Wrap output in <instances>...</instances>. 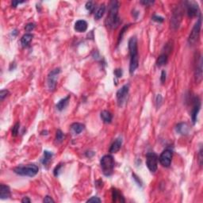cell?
Instances as JSON below:
<instances>
[{
  "label": "cell",
  "mask_w": 203,
  "mask_h": 203,
  "mask_svg": "<svg viewBox=\"0 0 203 203\" xmlns=\"http://www.w3.org/2000/svg\"><path fill=\"white\" fill-rule=\"evenodd\" d=\"M119 2L117 1H111L109 3V10L106 17L105 23V25L110 29H117L121 23V20L118 16Z\"/></svg>",
  "instance_id": "6da1fadb"
},
{
  "label": "cell",
  "mask_w": 203,
  "mask_h": 203,
  "mask_svg": "<svg viewBox=\"0 0 203 203\" xmlns=\"http://www.w3.org/2000/svg\"><path fill=\"white\" fill-rule=\"evenodd\" d=\"M128 50L130 55V63H129V73L131 75L135 72L139 65L138 58L137 39L136 36H132L128 40Z\"/></svg>",
  "instance_id": "7a4b0ae2"
},
{
  "label": "cell",
  "mask_w": 203,
  "mask_h": 203,
  "mask_svg": "<svg viewBox=\"0 0 203 203\" xmlns=\"http://www.w3.org/2000/svg\"><path fill=\"white\" fill-rule=\"evenodd\" d=\"M114 159L110 155H105L100 160V165L102 173L105 176H110L113 173L114 169Z\"/></svg>",
  "instance_id": "3957f363"
},
{
  "label": "cell",
  "mask_w": 203,
  "mask_h": 203,
  "mask_svg": "<svg viewBox=\"0 0 203 203\" xmlns=\"http://www.w3.org/2000/svg\"><path fill=\"white\" fill-rule=\"evenodd\" d=\"M38 167L35 164H28L25 166H18L13 169V171L16 174L21 176L33 177L36 175L38 172Z\"/></svg>",
  "instance_id": "277c9868"
},
{
  "label": "cell",
  "mask_w": 203,
  "mask_h": 203,
  "mask_svg": "<svg viewBox=\"0 0 203 203\" xmlns=\"http://www.w3.org/2000/svg\"><path fill=\"white\" fill-rule=\"evenodd\" d=\"M201 14H199V18L195 23V25H193V29H192L191 32L190 33L189 38H188V43L190 45H193L197 42L198 39H199L200 36V31H201Z\"/></svg>",
  "instance_id": "5b68a950"
},
{
  "label": "cell",
  "mask_w": 203,
  "mask_h": 203,
  "mask_svg": "<svg viewBox=\"0 0 203 203\" xmlns=\"http://www.w3.org/2000/svg\"><path fill=\"white\" fill-rule=\"evenodd\" d=\"M182 17V10L180 6H177L173 10L170 17V27L173 29H177L179 27Z\"/></svg>",
  "instance_id": "8992f818"
},
{
  "label": "cell",
  "mask_w": 203,
  "mask_h": 203,
  "mask_svg": "<svg viewBox=\"0 0 203 203\" xmlns=\"http://www.w3.org/2000/svg\"><path fill=\"white\" fill-rule=\"evenodd\" d=\"M146 165L151 173H155L158 168V156L155 152H148L146 155Z\"/></svg>",
  "instance_id": "52a82bcc"
},
{
  "label": "cell",
  "mask_w": 203,
  "mask_h": 203,
  "mask_svg": "<svg viewBox=\"0 0 203 203\" xmlns=\"http://www.w3.org/2000/svg\"><path fill=\"white\" fill-rule=\"evenodd\" d=\"M173 152L169 148L163 150V152L160 154L159 157V161L160 164L165 167H170L171 159H172Z\"/></svg>",
  "instance_id": "ba28073f"
},
{
  "label": "cell",
  "mask_w": 203,
  "mask_h": 203,
  "mask_svg": "<svg viewBox=\"0 0 203 203\" xmlns=\"http://www.w3.org/2000/svg\"><path fill=\"white\" fill-rule=\"evenodd\" d=\"M59 73H60V68L57 67V68L53 69L48 74V79H47V81H48V86L49 90H52V91H53L56 89V81H57L58 75H59Z\"/></svg>",
  "instance_id": "9c48e42d"
},
{
  "label": "cell",
  "mask_w": 203,
  "mask_h": 203,
  "mask_svg": "<svg viewBox=\"0 0 203 203\" xmlns=\"http://www.w3.org/2000/svg\"><path fill=\"white\" fill-rule=\"evenodd\" d=\"M195 70H194V77L195 81L199 83L202 79V58L201 54H197L195 57Z\"/></svg>",
  "instance_id": "30bf717a"
},
{
  "label": "cell",
  "mask_w": 203,
  "mask_h": 203,
  "mask_svg": "<svg viewBox=\"0 0 203 203\" xmlns=\"http://www.w3.org/2000/svg\"><path fill=\"white\" fill-rule=\"evenodd\" d=\"M128 90H129L128 85H124L117 90L116 96H117V104H118L119 106H122L123 104L126 101L128 94Z\"/></svg>",
  "instance_id": "8fae6325"
},
{
  "label": "cell",
  "mask_w": 203,
  "mask_h": 203,
  "mask_svg": "<svg viewBox=\"0 0 203 203\" xmlns=\"http://www.w3.org/2000/svg\"><path fill=\"white\" fill-rule=\"evenodd\" d=\"M201 108V102L198 97H195L193 99V108L191 109V120L193 124H195L197 121V117L198 112Z\"/></svg>",
  "instance_id": "7c38bea8"
},
{
  "label": "cell",
  "mask_w": 203,
  "mask_h": 203,
  "mask_svg": "<svg viewBox=\"0 0 203 203\" xmlns=\"http://www.w3.org/2000/svg\"><path fill=\"white\" fill-rule=\"evenodd\" d=\"M186 13L187 15L190 17H196L197 14H200L199 8L197 4L194 2H186Z\"/></svg>",
  "instance_id": "4fadbf2b"
},
{
  "label": "cell",
  "mask_w": 203,
  "mask_h": 203,
  "mask_svg": "<svg viewBox=\"0 0 203 203\" xmlns=\"http://www.w3.org/2000/svg\"><path fill=\"white\" fill-rule=\"evenodd\" d=\"M87 22L84 20H78L75 23V26H74V29L76 32H79V33H82V32H85L87 29Z\"/></svg>",
  "instance_id": "5bb4252c"
},
{
  "label": "cell",
  "mask_w": 203,
  "mask_h": 203,
  "mask_svg": "<svg viewBox=\"0 0 203 203\" xmlns=\"http://www.w3.org/2000/svg\"><path fill=\"white\" fill-rule=\"evenodd\" d=\"M112 201L113 202H124L125 200L121 192L117 189L113 188L112 189Z\"/></svg>",
  "instance_id": "9a60e30c"
},
{
  "label": "cell",
  "mask_w": 203,
  "mask_h": 203,
  "mask_svg": "<svg viewBox=\"0 0 203 203\" xmlns=\"http://www.w3.org/2000/svg\"><path fill=\"white\" fill-rule=\"evenodd\" d=\"M121 144H122V139H121V137L117 138L113 144H111V146H110L109 152L110 153H116V152H117L120 150V148H121Z\"/></svg>",
  "instance_id": "2e32d148"
},
{
  "label": "cell",
  "mask_w": 203,
  "mask_h": 203,
  "mask_svg": "<svg viewBox=\"0 0 203 203\" xmlns=\"http://www.w3.org/2000/svg\"><path fill=\"white\" fill-rule=\"evenodd\" d=\"M10 197V187L4 184L0 185V197L1 199H6Z\"/></svg>",
  "instance_id": "e0dca14e"
},
{
  "label": "cell",
  "mask_w": 203,
  "mask_h": 203,
  "mask_svg": "<svg viewBox=\"0 0 203 203\" xmlns=\"http://www.w3.org/2000/svg\"><path fill=\"white\" fill-rule=\"evenodd\" d=\"M176 132L181 135H186L189 132V126L186 123H179L175 127Z\"/></svg>",
  "instance_id": "ac0fdd59"
},
{
  "label": "cell",
  "mask_w": 203,
  "mask_h": 203,
  "mask_svg": "<svg viewBox=\"0 0 203 203\" xmlns=\"http://www.w3.org/2000/svg\"><path fill=\"white\" fill-rule=\"evenodd\" d=\"M101 118L102 120L104 121L105 123H110L112 121V118H113V115L110 112L107 111V110H103V111L101 112Z\"/></svg>",
  "instance_id": "d6986e66"
},
{
  "label": "cell",
  "mask_w": 203,
  "mask_h": 203,
  "mask_svg": "<svg viewBox=\"0 0 203 203\" xmlns=\"http://www.w3.org/2000/svg\"><path fill=\"white\" fill-rule=\"evenodd\" d=\"M69 99H70V96H67L66 98H63V99H61L60 101L58 102L57 104H56V108H57L58 110H59V111H62V110H63V109H65L66 107H67V104H68V102H69Z\"/></svg>",
  "instance_id": "ffe728a7"
},
{
  "label": "cell",
  "mask_w": 203,
  "mask_h": 203,
  "mask_svg": "<svg viewBox=\"0 0 203 203\" xmlns=\"http://www.w3.org/2000/svg\"><path fill=\"white\" fill-rule=\"evenodd\" d=\"M33 36L31 33H25L22 36L21 38V44L23 47H26L29 45V43L31 42V40L33 39Z\"/></svg>",
  "instance_id": "44dd1931"
},
{
  "label": "cell",
  "mask_w": 203,
  "mask_h": 203,
  "mask_svg": "<svg viewBox=\"0 0 203 203\" xmlns=\"http://www.w3.org/2000/svg\"><path fill=\"white\" fill-rule=\"evenodd\" d=\"M84 128V124H81V123H74L71 126V130L75 134H79L82 131H83Z\"/></svg>",
  "instance_id": "7402d4cb"
},
{
  "label": "cell",
  "mask_w": 203,
  "mask_h": 203,
  "mask_svg": "<svg viewBox=\"0 0 203 203\" xmlns=\"http://www.w3.org/2000/svg\"><path fill=\"white\" fill-rule=\"evenodd\" d=\"M105 11V4H102L101 6L97 9V10L94 13V18L96 20H99L100 18L102 17V16L104 15Z\"/></svg>",
  "instance_id": "603a6c76"
},
{
  "label": "cell",
  "mask_w": 203,
  "mask_h": 203,
  "mask_svg": "<svg viewBox=\"0 0 203 203\" xmlns=\"http://www.w3.org/2000/svg\"><path fill=\"white\" fill-rule=\"evenodd\" d=\"M167 59H168V55H167L166 53H162L156 60V65L158 67H162V66L165 65L167 62Z\"/></svg>",
  "instance_id": "cb8c5ba5"
},
{
  "label": "cell",
  "mask_w": 203,
  "mask_h": 203,
  "mask_svg": "<svg viewBox=\"0 0 203 203\" xmlns=\"http://www.w3.org/2000/svg\"><path fill=\"white\" fill-rule=\"evenodd\" d=\"M52 155H53V154L52 152H50L48 151H44V155H43L42 160H41L44 166H47L49 163V162L52 159Z\"/></svg>",
  "instance_id": "d4e9b609"
},
{
  "label": "cell",
  "mask_w": 203,
  "mask_h": 203,
  "mask_svg": "<svg viewBox=\"0 0 203 203\" xmlns=\"http://www.w3.org/2000/svg\"><path fill=\"white\" fill-rule=\"evenodd\" d=\"M63 139H64V134L62 132L61 130L58 129L56 133V142L57 144H59L63 141Z\"/></svg>",
  "instance_id": "484cf974"
},
{
  "label": "cell",
  "mask_w": 203,
  "mask_h": 203,
  "mask_svg": "<svg viewBox=\"0 0 203 203\" xmlns=\"http://www.w3.org/2000/svg\"><path fill=\"white\" fill-rule=\"evenodd\" d=\"M128 26H129L128 25H124V26L122 28V29L121 30V33H120V34H119V36H118V40H117V45H118V44H120V42H121V40H122L123 36H124V33H125L126 29L128 28Z\"/></svg>",
  "instance_id": "4316f807"
},
{
  "label": "cell",
  "mask_w": 203,
  "mask_h": 203,
  "mask_svg": "<svg viewBox=\"0 0 203 203\" xmlns=\"http://www.w3.org/2000/svg\"><path fill=\"white\" fill-rule=\"evenodd\" d=\"M19 127H20L19 122H17L15 124H14V126L13 127V129H12V136H17V133H18V129H19Z\"/></svg>",
  "instance_id": "83f0119b"
},
{
  "label": "cell",
  "mask_w": 203,
  "mask_h": 203,
  "mask_svg": "<svg viewBox=\"0 0 203 203\" xmlns=\"http://www.w3.org/2000/svg\"><path fill=\"white\" fill-rule=\"evenodd\" d=\"M94 8H95V6H94L93 2H87L86 3V9L90 12H91V13L94 10Z\"/></svg>",
  "instance_id": "f1b7e54d"
},
{
  "label": "cell",
  "mask_w": 203,
  "mask_h": 203,
  "mask_svg": "<svg viewBox=\"0 0 203 203\" xmlns=\"http://www.w3.org/2000/svg\"><path fill=\"white\" fill-rule=\"evenodd\" d=\"M9 94H10V92H9V90H1V92H0V99H1V101H2V100L6 98V97H7Z\"/></svg>",
  "instance_id": "f546056e"
},
{
  "label": "cell",
  "mask_w": 203,
  "mask_h": 203,
  "mask_svg": "<svg viewBox=\"0 0 203 203\" xmlns=\"http://www.w3.org/2000/svg\"><path fill=\"white\" fill-rule=\"evenodd\" d=\"M34 28H35V25L33 23H29V24H27V25L25 26V29L27 31V32H31V31L34 29Z\"/></svg>",
  "instance_id": "4dcf8cb0"
},
{
  "label": "cell",
  "mask_w": 203,
  "mask_h": 203,
  "mask_svg": "<svg viewBox=\"0 0 203 203\" xmlns=\"http://www.w3.org/2000/svg\"><path fill=\"white\" fill-rule=\"evenodd\" d=\"M61 167H62V164L57 165V167H55V169H54V170H53L54 175H55V176H58V175H59V173H60Z\"/></svg>",
  "instance_id": "1f68e13d"
},
{
  "label": "cell",
  "mask_w": 203,
  "mask_h": 203,
  "mask_svg": "<svg viewBox=\"0 0 203 203\" xmlns=\"http://www.w3.org/2000/svg\"><path fill=\"white\" fill-rule=\"evenodd\" d=\"M202 147H200L199 152H198V162H199V165L201 166L202 165Z\"/></svg>",
  "instance_id": "d6a6232c"
},
{
  "label": "cell",
  "mask_w": 203,
  "mask_h": 203,
  "mask_svg": "<svg viewBox=\"0 0 203 203\" xmlns=\"http://www.w3.org/2000/svg\"><path fill=\"white\" fill-rule=\"evenodd\" d=\"M152 20L155 21H157V22H163V17H160V16H157V15H154L152 17Z\"/></svg>",
  "instance_id": "836d02e7"
},
{
  "label": "cell",
  "mask_w": 203,
  "mask_h": 203,
  "mask_svg": "<svg viewBox=\"0 0 203 203\" xmlns=\"http://www.w3.org/2000/svg\"><path fill=\"white\" fill-rule=\"evenodd\" d=\"M114 75L117 77V78H121L122 76V70L120 68L114 70Z\"/></svg>",
  "instance_id": "e575fe53"
},
{
  "label": "cell",
  "mask_w": 203,
  "mask_h": 203,
  "mask_svg": "<svg viewBox=\"0 0 203 203\" xmlns=\"http://www.w3.org/2000/svg\"><path fill=\"white\" fill-rule=\"evenodd\" d=\"M166 75H167V73L165 71H162L161 72V76H160V81L162 83H164L165 81H166Z\"/></svg>",
  "instance_id": "d590c367"
},
{
  "label": "cell",
  "mask_w": 203,
  "mask_h": 203,
  "mask_svg": "<svg viewBox=\"0 0 203 203\" xmlns=\"http://www.w3.org/2000/svg\"><path fill=\"white\" fill-rule=\"evenodd\" d=\"M161 102H162V97H161L160 94H158L157 97H156V99H155V103H156L157 107L160 106Z\"/></svg>",
  "instance_id": "8d00e7d4"
},
{
  "label": "cell",
  "mask_w": 203,
  "mask_h": 203,
  "mask_svg": "<svg viewBox=\"0 0 203 203\" xmlns=\"http://www.w3.org/2000/svg\"><path fill=\"white\" fill-rule=\"evenodd\" d=\"M92 201H97V202H101V199L98 197H92L89 200H87V202H92Z\"/></svg>",
  "instance_id": "74e56055"
},
{
  "label": "cell",
  "mask_w": 203,
  "mask_h": 203,
  "mask_svg": "<svg viewBox=\"0 0 203 203\" xmlns=\"http://www.w3.org/2000/svg\"><path fill=\"white\" fill-rule=\"evenodd\" d=\"M132 177H133V178H134L135 180H136V183H137L138 185H139V186H142V182H141V181L140 180V178H138V177L136 176V175L135 174H132Z\"/></svg>",
  "instance_id": "f35d334b"
},
{
  "label": "cell",
  "mask_w": 203,
  "mask_h": 203,
  "mask_svg": "<svg viewBox=\"0 0 203 203\" xmlns=\"http://www.w3.org/2000/svg\"><path fill=\"white\" fill-rule=\"evenodd\" d=\"M43 201H44V202H51V201L54 202V200L52 199V197H49V196H46L44 198V200H43Z\"/></svg>",
  "instance_id": "ab89813d"
},
{
  "label": "cell",
  "mask_w": 203,
  "mask_h": 203,
  "mask_svg": "<svg viewBox=\"0 0 203 203\" xmlns=\"http://www.w3.org/2000/svg\"><path fill=\"white\" fill-rule=\"evenodd\" d=\"M140 3L144 5V6H149V5H151V4L154 3V1H141Z\"/></svg>",
  "instance_id": "60d3db41"
},
{
  "label": "cell",
  "mask_w": 203,
  "mask_h": 203,
  "mask_svg": "<svg viewBox=\"0 0 203 203\" xmlns=\"http://www.w3.org/2000/svg\"><path fill=\"white\" fill-rule=\"evenodd\" d=\"M21 202H23V203H26V202H28V203H29V202H31V200L29 199V197H23L22 198V200H21Z\"/></svg>",
  "instance_id": "b9f144b4"
},
{
  "label": "cell",
  "mask_w": 203,
  "mask_h": 203,
  "mask_svg": "<svg viewBox=\"0 0 203 203\" xmlns=\"http://www.w3.org/2000/svg\"><path fill=\"white\" fill-rule=\"evenodd\" d=\"M23 2H16V1H13V2H12V6H13V7H16L17 4L23 3Z\"/></svg>",
  "instance_id": "7bdbcfd3"
}]
</instances>
